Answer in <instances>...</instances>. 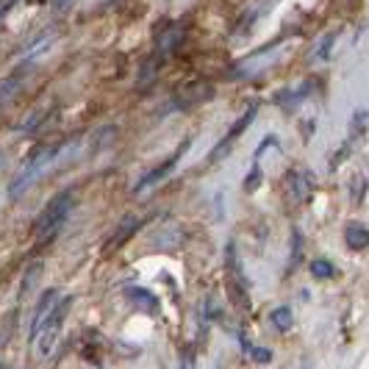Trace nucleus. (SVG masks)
Instances as JSON below:
<instances>
[{
  "instance_id": "nucleus-1",
  "label": "nucleus",
  "mask_w": 369,
  "mask_h": 369,
  "mask_svg": "<svg viewBox=\"0 0 369 369\" xmlns=\"http://www.w3.org/2000/svg\"><path fill=\"white\" fill-rule=\"evenodd\" d=\"M53 167H61V147H42L39 153H34L28 161H25V167L9 181V189H6V194H9V200H17L20 194H25L45 172H50Z\"/></svg>"
},
{
  "instance_id": "nucleus-2",
  "label": "nucleus",
  "mask_w": 369,
  "mask_h": 369,
  "mask_svg": "<svg viewBox=\"0 0 369 369\" xmlns=\"http://www.w3.org/2000/svg\"><path fill=\"white\" fill-rule=\"evenodd\" d=\"M72 203H76V194H72V189H64L61 194H56V197L42 208V214L36 216V225H34L39 245H45L47 239L56 236V231L61 228V223H64V219L69 216V211H72Z\"/></svg>"
},
{
  "instance_id": "nucleus-3",
  "label": "nucleus",
  "mask_w": 369,
  "mask_h": 369,
  "mask_svg": "<svg viewBox=\"0 0 369 369\" xmlns=\"http://www.w3.org/2000/svg\"><path fill=\"white\" fill-rule=\"evenodd\" d=\"M256 114H258V106H256V103H253V106H247V109H245V114H242V117H239V120L231 125V131L225 133V139L219 142V144L214 147V150H211L208 161H219V159H225V153H228L231 147H234V142H236V139H239V136H242V133L250 128V122L256 120Z\"/></svg>"
},
{
  "instance_id": "nucleus-4",
  "label": "nucleus",
  "mask_w": 369,
  "mask_h": 369,
  "mask_svg": "<svg viewBox=\"0 0 369 369\" xmlns=\"http://www.w3.org/2000/svg\"><path fill=\"white\" fill-rule=\"evenodd\" d=\"M72 306V298H64L61 303H58V309L53 311V317L45 322V328H42V333L36 336V347H39V355H47L50 350H53V344H56V339H58V331H61V322L67 320V309Z\"/></svg>"
},
{
  "instance_id": "nucleus-5",
  "label": "nucleus",
  "mask_w": 369,
  "mask_h": 369,
  "mask_svg": "<svg viewBox=\"0 0 369 369\" xmlns=\"http://www.w3.org/2000/svg\"><path fill=\"white\" fill-rule=\"evenodd\" d=\"M58 303H61V294H58V289H47L42 298H39V303H36V309H34V314H31V325H28V339H36L39 336V331L45 328V322L53 317V311L58 309Z\"/></svg>"
},
{
  "instance_id": "nucleus-6",
  "label": "nucleus",
  "mask_w": 369,
  "mask_h": 369,
  "mask_svg": "<svg viewBox=\"0 0 369 369\" xmlns=\"http://www.w3.org/2000/svg\"><path fill=\"white\" fill-rule=\"evenodd\" d=\"M189 147H192V139H183V142L178 144V150H175V153H172L167 161H161V164H159V167H153L150 172H144V178H139V181H136L133 192H144V189H150L153 183H159L161 178H167V175L175 170V164L181 161V156L189 150Z\"/></svg>"
},
{
  "instance_id": "nucleus-7",
  "label": "nucleus",
  "mask_w": 369,
  "mask_h": 369,
  "mask_svg": "<svg viewBox=\"0 0 369 369\" xmlns=\"http://www.w3.org/2000/svg\"><path fill=\"white\" fill-rule=\"evenodd\" d=\"M125 300L133 306V309H142L147 314H159V298L153 291H147L142 286H128L125 289Z\"/></svg>"
},
{
  "instance_id": "nucleus-8",
  "label": "nucleus",
  "mask_w": 369,
  "mask_h": 369,
  "mask_svg": "<svg viewBox=\"0 0 369 369\" xmlns=\"http://www.w3.org/2000/svg\"><path fill=\"white\" fill-rule=\"evenodd\" d=\"M139 225H142V223H139V216H125L122 223H120V228L111 234V239L106 242V253H111V250L122 247V245H125V242H128V239L139 231Z\"/></svg>"
},
{
  "instance_id": "nucleus-9",
  "label": "nucleus",
  "mask_w": 369,
  "mask_h": 369,
  "mask_svg": "<svg viewBox=\"0 0 369 369\" xmlns=\"http://www.w3.org/2000/svg\"><path fill=\"white\" fill-rule=\"evenodd\" d=\"M344 242H347L353 250L369 247V228H364L361 223H350V225L344 228Z\"/></svg>"
},
{
  "instance_id": "nucleus-10",
  "label": "nucleus",
  "mask_w": 369,
  "mask_h": 369,
  "mask_svg": "<svg viewBox=\"0 0 369 369\" xmlns=\"http://www.w3.org/2000/svg\"><path fill=\"white\" fill-rule=\"evenodd\" d=\"M269 322H272V328H275V331L286 333V331H291V328H294V314H291V309H289V306H278V309L269 314Z\"/></svg>"
},
{
  "instance_id": "nucleus-11",
  "label": "nucleus",
  "mask_w": 369,
  "mask_h": 369,
  "mask_svg": "<svg viewBox=\"0 0 369 369\" xmlns=\"http://www.w3.org/2000/svg\"><path fill=\"white\" fill-rule=\"evenodd\" d=\"M53 39H56V31H45V34H39V36L34 39V45L25 47V56H28V58H36L39 53H45V50L53 45Z\"/></svg>"
},
{
  "instance_id": "nucleus-12",
  "label": "nucleus",
  "mask_w": 369,
  "mask_h": 369,
  "mask_svg": "<svg viewBox=\"0 0 369 369\" xmlns=\"http://www.w3.org/2000/svg\"><path fill=\"white\" fill-rule=\"evenodd\" d=\"M39 275H42V264H39V261H34V264L28 267V272H25L23 283H20V298H25V294L34 289V283L39 280Z\"/></svg>"
},
{
  "instance_id": "nucleus-13",
  "label": "nucleus",
  "mask_w": 369,
  "mask_h": 369,
  "mask_svg": "<svg viewBox=\"0 0 369 369\" xmlns=\"http://www.w3.org/2000/svg\"><path fill=\"white\" fill-rule=\"evenodd\" d=\"M306 175H300V172H289V181H291V186H294V197L298 200H306L309 194H311V186L303 181Z\"/></svg>"
},
{
  "instance_id": "nucleus-14",
  "label": "nucleus",
  "mask_w": 369,
  "mask_h": 369,
  "mask_svg": "<svg viewBox=\"0 0 369 369\" xmlns=\"http://www.w3.org/2000/svg\"><path fill=\"white\" fill-rule=\"evenodd\" d=\"M17 87H20V78H3L0 81V106L9 103L17 95Z\"/></svg>"
},
{
  "instance_id": "nucleus-15",
  "label": "nucleus",
  "mask_w": 369,
  "mask_h": 369,
  "mask_svg": "<svg viewBox=\"0 0 369 369\" xmlns=\"http://www.w3.org/2000/svg\"><path fill=\"white\" fill-rule=\"evenodd\" d=\"M311 275L314 278H331L333 275V264L325 261V258H317V261H311Z\"/></svg>"
},
{
  "instance_id": "nucleus-16",
  "label": "nucleus",
  "mask_w": 369,
  "mask_h": 369,
  "mask_svg": "<svg viewBox=\"0 0 369 369\" xmlns=\"http://www.w3.org/2000/svg\"><path fill=\"white\" fill-rule=\"evenodd\" d=\"M261 178H264L261 167H258V164H253V170L247 172V181H245V192H256V189L261 186Z\"/></svg>"
},
{
  "instance_id": "nucleus-17",
  "label": "nucleus",
  "mask_w": 369,
  "mask_h": 369,
  "mask_svg": "<svg viewBox=\"0 0 369 369\" xmlns=\"http://www.w3.org/2000/svg\"><path fill=\"white\" fill-rule=\"evenodd\" d=\"M250 358L256 364H269L272 361V350L269 347H250Z\"/></svg>"
},
{
  "instance_id": "nucleus-18",
  "label": "nucleus",
  "mask_w": 369,
  "mask_h": 369,
  "mask_svg": "<svg viewBox=\"0 0 369 369\" xmlns=\"http://www.w3.org/2000/svg\"><path fill=\"white\" fill-rule=\"evenodd\" d=\"M9 9H12V6H0V14H6Z\"/></svg>"
},
{
  "instance_id": "nucleus-19",
  "label": "nucleus",
  "mask_w": 369,
  "mask_h": 369,
  "mask_svg": "<svg viewBox=\"0 0 369 369\" xmlns=\"http://www.w3.org/2000/svg\"><path fill=\"white\" fill-rule=\"evenodd\" d=\"M0 369H3V364H0Z\"/></svg>"
},
{
  "instance_id": "nucleus-20",
  "label": "nucleus",
  "mask_w": 369,
  "mask_h": 369,
  "mask_svg": "<svg viewBox=\"0 0 369 369\" xmlns=\"http://www.w3.org/2000/svg\"><path fill=\"white\" fill-rule=\"evenodd\" d=\"M0 161H3V159H0Z\"/></svg>"
}]
</instances>
